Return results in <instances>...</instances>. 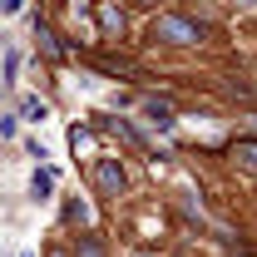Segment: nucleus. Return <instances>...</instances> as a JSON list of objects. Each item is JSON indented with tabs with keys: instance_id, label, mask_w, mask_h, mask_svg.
I'll return each instance as SVG.
<instances>
[{
	"instance_id": "obj_12",
	"label": "nucleus",
	"mask_w": 257,
	"mask_h": 257,
	"mask_svg": "<svg viewBox=\"0 0 257 257\" xmlns=\"http://www.w3.org/2000/svg\"><path fill=\"white\" fill-rule=\"evenodd\" d=\"M50 257H64V252H50Z\"/></svg>"
},
{
	"instance_id": "obj_5",
	"label": "nucleus",
	"mask_w": 257,
	"mask_h": 257,
	"mask_svg": "<svg viewBox=\"0 0 257 257\" xmlns=\"http://www.w3.org/2000/svg\"><path fill=\"white\" fill-rule=\"evenodd\" d=\"M35 35H40V45H45V55H50V60H64V45L55 40V30H50V25H35Z\"/></svg>"
},
{
	"instance_id": "obj_13",
	"label": "nucleus",
	"mask_w": 257,
	"mask_h": 257,
	"mask_svg": "<svg viewBox=\"0 0 257 257\" xmlns=\"http://www.w3.org/2000/svg\"><path fill=\"white\" fill-rule=\"evenodd\" d=\"M144 257H154V252H144Z\"/></svg>"
},
{
	"instance_id": "obj_10",
	"label": "nucleus",
	"mask_w": 257,
	"mask_h": 257,
	"mask_svg": "<svg viewBox=\"0 0 257 257\" xmlns=\"http://www.w3.org/2000/svg\"><path fill=\"white\" fill-rule=\"evenodd\" d=\"M139 5H159V0H139Z\"/></svg>"
},
{
	"instance_id": "obj_11",
	"label": "nucleus",
	"mask_w": 257,
	"mask_h": 257,
	"mask_svg": "<svg viewBox=\"0 0 257 257\" xmlns=\"http://www.w3.org/2000/svg\"><path fill=\"white\" fill-rule=\"evenodd\" d=\"M242 5H257V0H242Z\"/></svg>"
},
{
	"instance_id": "obj_8",
	"label": "nucleus",
	"mask_w": 257,
	"mask_h": 257,
	"mask_svg": "<svg viewBox=\"0 0 257 257\" xmlns=\"http://www.w3.org/2000/svg\"><path fill=\"white\" fill-rule=\"evenodd\" d=\"M69 144H74V154L89 149V128H69Z\"/></svg>"
},
{
	"instance_id": "obj_9",
	"label": "nucleus",
	"mask_w": 257,
	"mask_h": 257,
	"mask_svg": "<svg viewBox=\"0 0 257 257\" xmlns=\"http://www.w3.org/2000/svg\"><path fill=\"white\" fill-rule=\"evenodd\" d=\"M20 5H25V0H0V10H5V15H15Z\"/></svg>"
},
{
	"instance_id": "obj_1",
	"label": "nucleus",
	"mask_w": 257,
	"mask_h": 257,
	"mask_svg": "<svg viewBox=\"0 0 257 257\" xmlns=\"http://www.w3.org/2000/svg\"><path fill=\"white\" fill-rule=\"evenodd\" d=\"M154 40H168V45H198V40H203V25H193L188 15H159V20H154Z\"/></svg>"
},
{
	"instance_id": "obj_4",
	"label": "nucleus",
	"mask_w": 257,
	"mask_h": 257,
	"mask_svg": "<svg viewBox=\"0 0 257 257\" xmlns=\"http://www.w3.org/2000/svg\"><path fill=\"white\" fill-rule=\"evenodd\" d=\"M144 114H149V119H154L159 128H168V124H173V109H168L163 99H144Z\"/></svg>"
},
{
	"instance_id": "obj_7",
	"label": "nucleus",
	"mask_w": 257,
	"mask_h": 257,
	"mask_svg": "<svg viewBox=\"0 0 257 257\" xmlns=\"http://www.w3.org/2000/svg\"><path fill=\"white\" fill-rule=\"evenodd\" d=\"M20 114H25V119H35V124H40V119H45V104H40V99H25V109H20Z\"/></svg>"
},
{
	"instance_id": "obj_3",
	"label": "nucleus",
	"mask_w": 257,
	"mask_h": 257,
	"mask_svg": "<svg viewBox=\"0 0 257 257\" xmlns=\"http://www.w3.org/2000/svg\"><path fill=\"white\" fill-rule=\"evenodd\" d=\"M94 15H99V30H104V35H124V15H119V5H114V0H99Z\"/></svg>"
},
{
	"instance_id": "obj_2",
	"label": "nucleus",
	"mask_w": 257,
	"mask_h": 257,
	"mask_svg": "<svg viewBox=\"0 0 257 257\" xmlns=\"http://www.w3.org/2000/svg\"><path fill=\"white\" fill-rule=\"evenodd\" d=\"M94 188L104 193V198H119V188H124V168H119V159H99L94 163Z\"/></svg>"
},
{
	"instance_id": "obj_6",
	"label": "nucleus",
	"mask_w": 257,
	"mask_h": 257,
	"mask_svg": "<svg viewBox=\"0 0 257 257\" xmlns=\"http://www.w3.org/2000/svg\"><path fill=\"white\" fill-rule=\"evenodd\" d=\"M30 193H35V198H50V193H55V173H50V168H35Z\"/></svg>"
}]
</instances>
